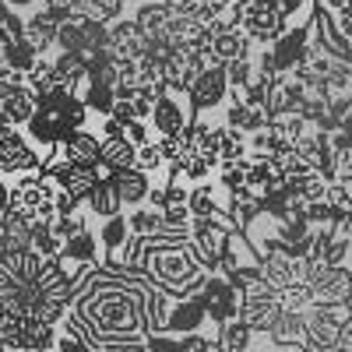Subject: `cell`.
<instances>
[{
  "label": "cell",
  "mask_w": 352,
  "mask_h": 352,
  "mask_svg": "<svg viewBox=\"0 0 352 352\" xmlns=\"http://www.w3.org/2000/svg\"><path fill=\"white\" fill-rule=\"evenodd\" d=\"M64 264L74 278V300L60 328L81 335L96 352H148L152 282L120 261Z\"/></svg>",
  "instance_id": "cell-1"
},
{
  "label": "cell",
  "mask_w": 352,
  "mask_h": 352,
  "mask_svg": "<svg viewBox=\"0 0 352 352\" xmlns=\"http://www.w3.org/2000/svg\"><path fill=\"white\" fill-rule=\"evenodd\" d=\"M116 261L144 275L155 289L169 292L173 300L201 296L204 282L212 275L194 250L190 226H162L152 236H134L131 232L127 247L120 250Z\"/></svg>",
  "instance_id": "cell-2"
},
{
  "label": "cell",
  "mask_w": 352,
  "mask_h": 352,
  "mask_svg": "<svg viewBox=\"0 0 352 352\" xmlns=\"http://www.w3.org/2000/svg\"><path fill=\"white\" fill-rule=\"evenodd\" d=\"M88 124V106L78 92H71L67 85H50L36 92V113L32 120L25 124L28 138L39 141V144H60L67 134H74L78 127Z\"/></svg>",
  "instance_id": "cell-3"
},
{
  "label": "cell",
  "mask_w": 352,
  "mask_h": 352,
  "mask_svg": "<svg viewBox=\"0 0 352 352\" xmlns=\"http://www.w3.org/2000/svg\"><path fill=\"white\" fill-rule=\"evenodd\" d=\"M53 194H56V184H50L46 176L39 173H25L11 184V197L8 204L25 215L32 226H53L56 222V208H53Z\"/></svg>",
  "instance_id": "cell-4"
},
{
  "label": "cell",
  "mask_w": 352,
  "mask_h": 352,
  "mask_svg": "<svg viewBox=\"0 0 352 352\" xmlns=\"http://www.w3.org/2000/svg\"><path fill=\"white\" fill-rule=\"evenodd\" d=\"M349 324H352V303H314L307 310V342H303V352L335 349Z\"/></svg>",
  "instance_id": "cell-5"
},
{
  "label": "cell",
  "mask_w": 352,
  "mask_h": 352,
  "mask_svg": "<svg viewBox=\"0 0 352 352\" xmlns=\"http://www.w3.org/2000/svg\"><path fill=\"white\" fill-rule=\"evenodd\" d=\"M282 317V303H278V292L268 282H257L254 289L243 292L240 300V320L254 331V335H268L275 328V320Z\"/></svg>",
  "instance_id": "cell-6"
},
{
  "label": "cell",
  "mask_w": 352,
  "mask_h": 352,
  "mask_svg": "<svg viewBox=\"0 0 352 352\" xmlns=\"http://www.w3.org/2000/svg\"><path fill=\"white\" fill-rule=\"evenodd\" d=\"M307 21H310V43H314L320 53H328V56H335V60L352 64V39L338 28L335 14H331L324 4H310Z\"/></svg>",
  "instance_id": "cell-7"
},
{
  "label": "cell",
  "mask_w": 352,
  "mask_h": 352,
  "mask_svg": "<svg viewBox=\"0 0 352 352\" xmlns=\"http://www.w3.org/2000/svg\"><path fill=\"white\" fill-rule=\"evenodd\" d=\"M232 232V222L229 215H208V219H190V240H194V250L201 257V264L208 272H219V254Z\"/></svg>",
  "instance_id": "cell-8"
},
{
  "label": "cell",
  "mask_w": 352,
  "mask_h": 352,
  "mask_svg": "<svg viewBox=\"0 0 352 352\" xmlns=\"http://www.w3.org/2000/svg\"><path fill=\"white\" fill-rule=\"evenodd\" d=\"M43 155L36 152V144L21 134V127H0V173L8 176H25L36 173Z\"/></svg>",
  "instance_id": "cell-9"
},
{
  "label": "cell",
  "mask_w": 352,
  "mask_h": 352,
  "mask_svg": "<svg viewBox=\"0 0 352 352\" xmlns=\"http://www.w3.org/2000/svg\"><path fill=\"white\" fill-rule=\"evenodd\" d=\"M232 92L229 88V74H226V64H208L197 78H194V85L187 88V99H190V109H194V116H201V113H208V109H215L219 102H226V96Z\"/></svg>",
  "instance_id": "cell-10"
},
{
  "label": "cell",
  "mask_w": 352,
  "mask_h": 352,
  "mask_svg": "<svg viewBox=\"0 0 352 352\" xmlns=\"http://www.w3.org/2000/svg\"><path fill=\"white\" fill-rule=\"evenodd\" d=\"M292 21L285 14H278L268 0H250L247 14H243V32L254 46H272Z\"/></svg>",
  "instance_id": "cell-11"
},
{
  "label": "cell",
  "mask_w": 352,
  "mask_h": 352,
  "mask_svg": "<svg viewBox=\"0 0 352 352\" xmlns=\"http://www.w3.org/2000/svg\"><path fill=\"white\" fill-rule=\"evenodd\" d=\"M201 296H204V307H208V320L219 328V324H226V320H236L240 317V289L232 285L226 275H219V272H212L208 275V282H204V289H201Z\"/></svg>",
  "instance_id": "cell-12"
},
{
  "label": "cell",
  "mask_w": 352,
  "mask_h": 352,
  "mask_svg": "<svg viewBox=\"0 0 352 352\" xmlns=\"http://www.w3.org/2000/svg\"><path fill=\"white\" fill-rule=\"evenodd\" d=\"M314 303H352V268L349 264H328L310 282Z\"/></svg>",
  "instance_id": "cell-13"
},
{
  "label": "cell",
  "mask_w": 352,
  "mask_h": 352,
  "mask_svg": "<svg viewBox=\"0 0 352 352\" xmlns=\"http://www.w3.org/2000/svg\"><path fill=\"white\" fill-rule=\"evenodd\" d=\"M190 120H194V109H190L187 92H166V96L155 102L148 124H152L159 134H180Z\"/></svg>",
  "instance_id": "cell-14"
},
{
  "label": "cell",
  "mask_w": 352,
  "mask_h": 352,
  "mask_svg": "<svg viewBox=\"0 0 352 352\" xmlns=\"http://www.w3.org/2000/svg\"><path fill=\"white\" fill-rule=\"evenodd\" d=\"M208 320V307H204V296H184V300H173L169 307V320H166V331L169 335H187V331H204ZM215 328V324H212ZM215 338V335H212Z\"/></svg>",
  "instance_id": "cell-15"
},
{
  "label": "cell",
  "mask_w": 352,
  "mask_h": 352,
  "mask_svg": "<svg viewBox=\"0 0 352 352\" xmlns=\"http://www.w3.org/2000/svg\"><path fill=\"white\" fill-rule=\"evenodd\" d=\"M250 46L254 43L247 39L243 28H219V32H212V39H208L204 60L208 64H229V60H236V56H250Z\"/></svg>",
  "instance_id": "cell-16"
},
{
  "label": "cell",
  "mask_w": 352,
  "mask_h": 352,
  "mask_svg": "<svg viewBox=\"0 0 352 352\" xmlns=\"http://www.w3.org/2000/svg\"><path fill=\"white\" fill-rule=\"evenodd\" d=\"M261 275L272 289H285L292 282H303V264L300 257H292L289 250H272V254H261Z\"/></svg>",
  "instance_id": "cell-17"
},
{
  "label": "cell",
  "mask_w": 352,
  "mask_h": 352,
  "mask_svg": "<svg viewBox=\"0 0 352 352\" xmlns=\"http://www.w3.org/2000/svg\"><path fill=\"white\" fill-rule=\"evenodd\" d=\"M109 180H113L116 194H120L124 208H138V204L148 201L152 180H148V173H144V169H138V166H131V169H113Z\"/></svg>",
  "instance_id": "cell-18"
},
{
  "label": "cell",
  "mask_w": 352,
  "mask_h": 352,
  "mask_svg": "<svg viewBox=\"0 0 352 352\" xmlns=\"http://www.w3.org/2000/svg\"><path fill=\"white\" fill-rule=\"evenodd\" d=\"M56 32H60V21H53L43 8L25 14V43L32 46L39 56L50 53V46H56Z\"/></svg>",
  "instance_id": "cell-19"
},
{
  "label": "cell",
  "mask_w": 352,
  "mask_h": 352,
  "mask_svg": "<svg viewBox=\"0 0 352 352\" xmlns=\"http://www.w3.org/2000/svg\"><path fill=\"white\" fill-rule=\"evenodd\" d=\"M60 152L71 162H102V138L88 127H78L74 134H67L60 141Z\"/></svg>",
  "instance_id": "cell-20"
},
{
  "label": "cell",
  "mask_w": 352,
  "mask_h": 352,
  "mask_svg": "<svg viewBox=\"0 0 352 352\" xmlns=\"http://www.w3.org/2000/svg\"><path fill=\"white\" fill-rule=\"evenodd\" d=\"M60 257L71 261V264H99V261H106L102 243H99V232H92V226L74 232L71 240H64V254Z\"/></svg>",
  "instance_id": "cell-21"
},
{
  "label": "cell",
  "mask_w": 352,
  "mask_h": 352,
  "mask_svg": "<svg viewBox=\"0 0 352 352\" xmlns=\"http://www.w3.org/2000/svg\"><path fill=\"white\" fill-rule=\"evenodd\" d=\"M0 109H4L11 127H25L28 120H32V113H36V92L28 85H14L11 92L4 96V102H0Z\"/></svg>",
  "instance_id": "cell-22"
},
{
  "label": "cell",
  "mask_w": 352,
  "mask_h": 352,
  "mask_svg": "<svg viewBox=\"0 0 352 352\" xmlns=\"http://www.w3.org/2000/svg\"><path fill=\"white\" fill-rule=\"evenodd\" d=\"M53 67H56V81L67 85L71 92L88 85V67H85V53H71V50H60L53 56Z\"/></svg>",
  "instance_id": "cell-23"
},
{
  "label": "cell",
  "mask_w": 352,
  "mask_h": 352,
  "mask_svg": "<svg viewBox=\"0 0 352 352\" xmlns=\"http://www.w3.org/2000/svg\"><path fill=\"white\" fill-rule=\"evenodd\" d=\"M127 240H131V222H127L124 212H120V215H113V219H102L99 243H102L106 261H116V257H120V250L127 247Z\"/></svg>",
  "instance_id": "cell-24"
},
{
  "label": "cell",
  "mask_w": 352,
  "mask_h": 352,
  "mask_svg": "<svg viewBox=\"0 0 352 352\" xmlns=\"http://www.w3.org/2000/svg\"><path fill=\"white\" fill-rule=\"evenodd\" d=\"M268 338L275 345H300L307 342V314H292V310H282V317L275 320V328L268 331Z\"/></svg>",
  "instance_id": "cell-25"
},
{
  "label": "cell",
  "mask_w": 352,
  "mask_h": 352,
  "mask_svg": "<svg viewBox=\"0 0 352 352\" xmlns=\"http://www.w3.org/2000/svg\"><path fill=\"white\" fill-rule=\"evenodd\" d=\"M226 124L229 127H240V131H247V134H257V131H264L272 124V116L264 113L261 106H247V102H240V99H232V106L226 109Z\"/></svg>",
  "instance_id": "cell-26"
},
{
  "label": "cell",
  "mask_w": 352,
  "mask_h": 352,
  "mask_svg": "<svg viewBox=\"0 0 352 352\" xmlns=\"http://www.w3.org/2000/svg\"><path fill=\"white\" fill-rule=\"evenodd\" d=\"M85 204H88V212H92L99 222L124 212V201H120V194H116L113 180H99V187H96L92 194H88V201H85Z\"/></svg>",
  "instance_id": "cell-27"
},
{
  "label": "cell",
  "mask_w": 352,
  "mask_h": 352,
  "mask_svg": "<svg viewBox=\"0 0 352 352\" xmlns=\"http://www.w3.org/2000/svg\"><path fill=\"white\" fill-rule=\"evenodd\" d=\"M124 4H127V0H71V14L113 25L116 18H124Z\"/></svg>",
  "instance_id": "cell-28"
},
{
  "label": "cell",
  "mask_w": 352,
  "mask_h": 352,
  "mask_svg": "<svg viewBox=\"0 0 352 352\" xmlns=\"http://www.w3.org/2000/svg\"><path fill=\"white\" fill-rule=\"evenodd\" d=\"M254 345V331L243 324V320H226V324H219V335H215V349L219 352H250Z\"/></svg>",
  "instance_id": "cell-29"
},
{
  "label": "cell",
  "mask_w": 352,
  "mask_h": 352,
  "mask_svg": "<svg viewBox=\"0 0 352 352\" xmlns=\"http://www.w3.org/2000/svg\"><path fill=\"white\" fill-rule=\"evenodd\" d=\"M190 215L194 219H208V215H222L226 212V204H219V190L212 187V184H197V187H190Z\"/></svg>",
  "instance_id": "cell-30"
},
{
  "label": "cell",
  "mask_w": 352,
  "mask_h": 352,
  "mask_svg": "<svg viewBox=\"0 0 352 352\" xmlns=\"http://www.w3.org/2000/svg\"><path fill=\"white\" fill-rule=\"evenodd\" d=\"M250 155V134L240 127H222V148H219V162H240Z\"/></svg>",
  "instance_id": "cell-31"
},
{
  "label": "cell",
  "mask_w": 352,
  "mask_h": 352,
  "mask_svg": "<svg viewBox=\"0 0 352 352\" xmlns=\"http://www.w3.org/2000/svg\"><path fill=\"white\" fill-rule=\"evenodd\" d=\"M127 222H131V232L134 236H152V232H159L166 226L162 212L152 208V204H138V208L127 212Z\"/></svg>",
  "instance_id": "cell-32"
},
{
  "label": "cell",
  "mask_w": 352,
  "mask_h": 352,
  "mask_svg": "<svg viewBox=\"0 0 352 352\" xmlns=\"http://www.w3.org/2000/svg\"><path fill=\"white\" fill-rule=\"evenodd\" d=\"M81 99H85L88 113L109 116V113H113V102H116V92H113V85H102V81H88V85L81 88Z\"/></svg>",
  "instance_id": "cell-33"
},
{
  "label": "cell",
  "mask_w": 352,
  "mask_h": 352,
  "mask_svg": "<svg viewBox=\"0 0 352 352\" xmlns=\"http://www.w3.org/2000/svg\"><path fill=\"white\" fill-rule=\"evenodd\" d=\"M134 152L138 144L131 138H116V141H102V162L109 169H131L134 166Z\"/></svg>",
  "instance_id": "cell-34"
},
{
  "label": "cell",
  "mask_w": 352,
  "mask_h": 352,
  "mask_svg": "<svg viewBox=\"0 0 352 352\" xmlns=\"http://www.w3.org/2000/svg\"><path fill=\"white\" fill-rule=\"evenodd\" d=\"M173 173H180V176H184V180H190V184H201V180H204V176H208V173H212V166H208V162H204L201 155H194V152H184L180 159H176V162H173Z\"/></svg>",
  "instance_id": "cell-35"
},
{
  "label": "cell",
  "mask_w": 352,
  "mask_h": 352,
  "mask_svg": "<svg viewBox=\"0 0 352 352\" xmlns=\"http://www.w3.org/2000/svg\"><path fill=\"white\" fill-rule=\"evenodd\" d=\"M247 159H240V162H219V184L226 187V194L247 187Z\"/></svg>",
  "instance_id": "cell-36"
},
{
  "label": "cell",
  "mask_w": 352,
  "mask_h": 352,
  "mask_svg": "<svg viewBox=\"0 0 352 352\" xmlns=\"http://www.w3.org/2000/svg\"><path fill=\"white\" fill-rule=\"evenodd\" d=\"M56 50H71V53H85V32H81V18H67L56 32Z\"/></svg>",
  "instance_id": "cell-37"
},
{
  "label": "cell",
  "mask_w": 352,
  "mask_h": 352,
  "mask_svg": "<svg viewBox=\"0 0 352 352\" xmlns=\"http://www.w3.org/2000/svg\"><path fill=\"white\" fill-rule=\"evenodd\" d=\"M226 74H229V88H247L257 74V60L250 56H236V60L226 64Z\"/></svg>",
  "instance_id": "cell-38"
},
{
  "label": "cell",
  "mask_w": 352,
  "mask_h": 352,
  "mask_svg": "<svg viewBox=\"0 0 352 352\" xmlns=\"http://www.w3.org/2000/svg\"><path fill=\"white\" fill-rule=\"evenodd\" d=\"M25 85L32 88V92H39V88H50V85H56V67H53V60H39L25 71Z\"/></svg>",
  "instance_id": "cell-39"
},
{
  "label": "cell",
  "mask_w": 352,
  "mask_h": 352,
  "mask_svg": "<svg viewBox=\"0 0 352 352\" xmlns=\"http://www.w3.org/2000/svg\"><path fill=\"white\" fill-rule=\"evenodd\" d=\"M36 60H39V53H36L32 46H28L25 39H14V43L8 46V60H4V64H11L14 71H21V74H25Z\"/></svg>",
  "instance_id": "cell-40"
},
{
  "label": "cell",
  "mask_w": 352,
  "mask_h": 352,
  "mask_svg": "<svg viewBox=\"0 0 352 352\" xmlns=\"http://www.w3.org/2000/svg\"><path fill=\"white\" fill-rule=\"evenodd\" d=\"M134 166L144 169V173H159V169L166 166V159H162V152H159V141H144V144H138Z\"/></svg>",
  "instance_id": "cell-41"
},
{
  "label": "cell",
  "mask_w": 352,
  "mask_h": 352,
  "mask_svg": "<svg viewBox=\"0 0 352 352\" xmlns=\"http://www.w3.org/2000/svg\"><path fill=\"white\" fill-rule=\"evenodd\" d=\"M303 219H307L314 229H320V226H338V212L331 208L328 201H307Z\"/></svg>",
  "instance_id": "cell-42"
},
{
  "label": "cell",
  "mask_w": 352,
  "mask_h": 352,
  "mask_svg": "<svg viewBox=\"0 0 352 352\" xmlns=\"http://www.w3.org/2000/svg\"><path fill=\"white\" fill-rule=\"evenodd\" d=\"M159 152H162V159L173 166L176 159H180L184 152H187V144H184V134H159Z\"/></svg>",
  "instance_id": "cell-43"
},
{
  "label": "cell",
  "mask_w": 352,
  "mask_h": 352,
  "mask_svg": "<svg viewBox=\"0 0 352 352\" xmlns=\"http://www.w3.org/2000/svg\"><path fill=\"white\" fill-rule=\"evenodd\" d=\"M53 352H96V349L88 345L81 335H71V331L60 328V331H56V349Z\"/></svg>",
  "instance_id": "cell-44"
},
{
  "label": "cell",
  "mask_w": 352,
  "mask_h": 352,
  "mask_svg": "<svg viewBox=\"0 0 352 352\" xmlns=\"http://www.w3.org/2000/svg\"><path fill=\"white\" fill-rule=\"evenodd\" d=\"M53 208H56V215H74V212H81V201H78L71 190L56 187V194H53Z\"/></svg>",
  "instance_id": "cell-45"
},
{
  "label": "cell",
  "mask_w": 352,
  "mask_h": 352,
  "mask_svg": "<svg viewBox=\"0 0 352 352\" xmlns=\"http://www.w3.org/2000/svg\"><path fill=\"white\" fill-rule=\"evenodd\" d=\"M109 116H113V120H120L124 127H131V124L138 120V109H134V99H116V102H113V113H109Z\"/></svg>",
  "instance_id": "cell-46"
},
{
  "label": "cell",
  "mask_w": 352,
  "mask_h": 352,
  "mask_svg": "<svg viewBox=\"0 0 352 352\" xmlns=\"http://www.w3.org/2000/svg\"><path fill=\"white\" fill-rule=\"evenodd\" d=\"M268 4H272L278 14H285V18L292 21L300 11H307V8H310V0H268Z\"/></svg>",
  "instance_id": "cell-47"
},
{
  "label": "cell",
  "mask_w": 352,
  "mask_h": 352,
  "mask_svg": "<svg viewBox=\"0 0 352 352\" xmlns=\"http://www.w3.org/2000/svg\"><path fill=\"white\" fill-rule=\"evenodd\" d=\"M335 184H345V187H352V152H345V155H335Z\"/></svg>",
  "instance_id": "cell-48"
},
{
  "label": "cell",
  "mask_w": 352,
  "mask_h": 352,
  "mask_svg": "<svg viewBox=\"0 0 352 352\" xmlns=\"http://www.w3.org/2000/svg\"><path fill=\"white\" fill-rule=\"evenodd\" d=\"M99 138H102V141L127 138V127H124L120 120H113V116H102V124H99Z\"/></svg>",
  "instance_id": "cell-49"
},
{
  "label": "cell",
  "mask_w": 352,
  "mask_h": 352,
  "mask_svg": "<svg viewBox=\"0 0 352 352\" xmlns=\"http://www.w3.org/2000/svg\"><path fill=\"white\" fill-rule=\"evenodd\" d=\"M127 138H131L134 144H144V141H152V138H148V120H134V124L127 127Z\"/></svg>",
  "instance_id": "cell-50"
},
{
  "label": "cell",
  "mask_w": 352,
  "mask_h": 352,
  "mask_svg": "<svg viewBox=\"0 0 352 352\" xmlns=\"http://www.w3.org/2000/svg\"><path fill=\"white\" fill-rule=\"evenodd\" d=\"M331 152H335V155H345V152H352V134H345V131H335V134H331Z\"/></svg>",
  "instance_id": "cell-51"
},
{
  "label": "cell",
  "mask_w": 352,
  "mask_h": 352,
  "mask_svg": "<svg viewBox=\"0 0 352 352\" xmlns=\"http://www.w3.org/2000/svg\"><path fill=\"white\" fill-rule=\"evenodd\" d=\"M8 8H14V11H25V8H32V4H43V0H4Z\"/></svg>",
  "instance_id": "cell-52"
},
{
  "label": "cell",
  "mask_w": 352,
  "mask_h": 352,
  "mask_svg": "<svg viewBox=\"0 0 352 352\" xmlns=\"http://www.w3.org/2000/svg\"><path fill=\"white\" fill-rule=\"evenodd\" d=\"M278 352H303L300 345H278Z\"/></svg>",
  "instance_id": "cell-53"
},
{
  "label": "cell",
  "mask_w": 352,
  "mask_h": 352,
  "mask_svg": "<svg viewBox=\"0 0 352 352\" xmlns=\"http://www.w3.org/2000/svg\"><path fill=\"white\" fill-rule=\"evenodd\" d=\"M0 127H8V116H4V109H0Z\"/></svg>",
  "instance_id": "cell-54"
}]
</instances>
